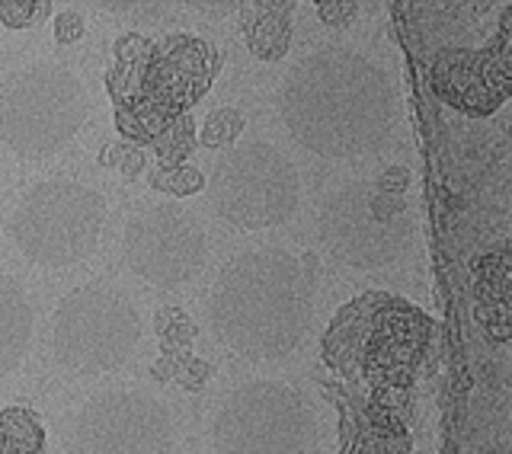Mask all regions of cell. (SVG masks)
Listing matches in <instances>:
<instances>
[{
	"instance_id": "obj_8",
	"label": "cell",
	"mask_w": 512,
	"mask_h": 454,
	"mask_svg": "<svg viewBox=\"0 0 512 454\" xmlns=\"http://www.w3.org/2000/svg\"><path fill=\"white\" fill-rule=\"evenodd\" d=\"M205 186L215 215L240 231L279 227L298 212L301 202L295 164L269 141L231 144L218 157Z\"/></svg>"
},
{
	"instance_id": "obj_16",
	"label": "cell",
	"mask_w": 512,
	"mask_h": 454,
	"mask_svg": "<svg viewBox=\"0 0 512 454\" xmlns=\"http://www.w3.org/2000/svg\"><path fill=\"white\" fill-rule=\"evenodd\" d=\"M292 0H263L244 7V39L256 61L279 64L292 48Z\"/></svg>"
},
{
	"instance_id": "obj_28",
	"label": "cell",
	"mask_w": 512,
	"mask_h": 454,
	"mask_svg": "<svg viewBox=\"0 0 512 454\" xmlns=\"http://www.w3.org/2000/svg\"><path fill=\"white\" fill-rule=\"evenodd\" d=\"M317 7V16L324 20L327 26L340 29V26H349L352 20L359 16V4H343V0H320Z\"/></svg>"
},
{
	"instance_id": "obj_29",
	"label": "cell",
	"mask_w": 512,
	"mask_h": 454,
	"mask_svg": "<svg viewBox=\"0 0 512 454\" xmlns=\"http://www.w3.org/2000/svg\"><path fill=\"white\" fill-rule=\"evenodd\" d=\"M375 186H378L381 192H391V196H404V192L410 189V170H407V167H400V164H394V167H388V170H384V173L378 176Z\"/></svg>"
},
{
	"instance_id": "obj_9",
	"label": "cell",
	"mask_w": 512,
	"mask_h": 454,
	"mask_svg": "<svg viewBox=\"0 0 512 454\" xmlns=\"http://www.w3.org/2000/svg\"><path fill=\"white\" fill-rule=\"evenodd\" d=\"M314 407L282 381H247L224 397L212 423L215 454H314Z\"/></svg>"
},
{
	"instance_id": "obj_10",
	"label": "cell",
	"mask_w": 512,
	"mask_h": 454,
	"mask_svg": "<svg viewBox=\"0 0 512 454\" xmlns=\"http://www.w3.org/2000/svg\"><path fill=\"white\" fill-rule=\"evenodd\" d=\"M64 454H176L170 410L141 391L90 397L71 416Z\"/></svg>"
},
{
	"instance_id": "obj_6",
	"label": "cell",
	"mask_w": 512,
	"mask_h": 454,
	"mask_svg": "<svg viewBox=\"0 0 512 454\" xmlns=\"http://www.w3.org/2000/svg\"><path fill=\"white\" fill-rule=\"evenodd\" d=\"M141 343V314L119 288L90 282L64 295L52 317V355L71 378L122 368Z\"/></svg>"
},
{
	"instance_id": "obj_20",
	"label": "cell",
	"mask_w": 512,
	"mask_h": 454,
	"mask_svg": "<svg viewBox=\"0 0 512 454\" xmlns=\"http://www.w3.org/2000/svg\"><path fill=\"white\" fill-rule=\"evenodd\" d=\"M148 183L154 192H164V196L189 199V196H196V192H205V173L189 164H176V167L157 164L148 173Z\"/></svg>"
},
{
	"instance_id": "obj_18",
	"label": "cell",
	"mask_w": 512,
	"mask_h": 454,
	"mask_svg": "<svg viewBox=\"0 0 512 454\" xmlns=\"http://www.w3.org/2000/svg\"><path fill=\"white\" fill-rule=\"evenodd\" d=\"M45 426L29 407L0 410V454H42Z\"/></svg>"
},
{
	"instance_id": "obj_4",
	"label": "cell",
	"mask_w": 512,
	"mask_h": 454,
	"mask_svg": "<svg viewBox=\"0 0 512 454\" xmlns=\"http://www.w3.org/2000/svg\"><path fill=\"white\" fill-rule=\"evenodd\" d=\"M90 116L84 80L55 61L29 64L0 84V141L23 160H48Z\"/></svg>"
},
{
	"instance_id": "obj_13",
	"label": "cell",
	"mask_w": 512,
	"mask_h": 454,
	"mask_svg": "<svg viewBox=\"0 0 512 454\" xmlns=\"http://www.w3.org/2000/svg\"><path fill=\"white\" fill-rule=\"evenodd\" d=\"M218 52L212 42L186 32H170L151 45L144 61L141 96L167 119H180L196 106L218 74Z\"/></svg>"
},
{
	"instance_id": "obj_31",
	"label": "cell",
	"mask_w": 512,
	"mask_h": 454,
	"mask_svg": "<svg viewBox=\"0 0 512 454\" xmlns=\"http://www.w3.org/2000/svg\"><path fill=\"white\" fill-rule=\"evenodd\" d=\"M199 10L208 13V16H224V13L237 10V4H199Z\"/></svg>"
},
{
	"instance_id": "obj_12",
	"label": "cell",
	"mask_w": 512,
	"mask_h": 454,
	"mask_svg": "<svg viewBox=\"0 0 512 454\" xmlns=\"http://www.w3.org/2000/svg\"><path fill=\"white\" fill-rule=\"evenodd\" d=\"M429 87L445 106L461 116L490 119L512 96V64H509V10L496 45L490 48H439L429 68Z\"/></svg>"
},
{
	"instance_id": "obj_14",
	"label": "cell",
	"mask_w": 512,
	"mask_h": 454,
	"mask_svg": "<svg viewBox=\"0 0 512 454\" xmlns=\"http://www.w3.org/2000/svg\"><path fill=\"white\" fill-rule=\"evenodd\" d=\"M330 400L340 410V454H410V423L384 410L372 397H359L349 387L333 384Z\"/></svg>"
},
{
	"instance_id": "obj_19",
	"label": "cell",
	"mask_w": 512,
	"mask_h": 454,
	"mask_svg": "<svg viewBox=\"0 0 512 454\" xmlns=\"http://www.w3.org/2000/svg\"><path fill=\"white\" fill-rule=\"evenodd\" d=\"M154 333L160 339V355L189 352V343L199 336V327L189 320L183 307H160L154 314Z\"/></svg>"
},
{
	"instance_id": "obj_7",
	"label": "cell",
	"mask_w": 512,
	"mask_h": 454,
	"mask_svg": "<svg viewBox=\"0 0 512 454\" xmlns=\"http://www.w3.org/2000/svg\"><path fill=\"white\" fill-rule=\"evenodd\" d=\"M317 237L340 266L375 272L410 253L413 218L404 196L381 192L375 183H349L320 205Z\"/></svg>"
},
{
	"instance_id": "obj_30",
	"label": "cell",
	"mask_w": 512,
	"mask_h": 454,
	"mask_svg": "<svg viewBox=\"0 0 512 454\" xmlns=\"http://www.w3.org/2000/svg\"><path fill=\"white\" fill-rule=\"evenodd\" d=\"M189 352H167V355H160V359L151 365V375L157 381H173L176 378V371H180V362L186 359Z\"/></svg>"
},
{
	"instance_id": "obj_17",
	"label": "cell",
	"mask_w": 512,
	"mask_h": 454,
	"mask_svg": "<svg viewBox=\"0 0 512 454\" xmlns=\"http://www.w3.org/2000/svg\"><path fill=\"white\" fill-rule=\"evenodd\" d=\"M173 119L154 109L144 96H128V100H116V128L128 144H154L167 132Z\"/></svg>"
},
{
	"instance_id": "obj_15",
	"label": "cell",
	"mask_w": 512,
	"mask_h": 454,
	"mask_svg": "<svg viewBox=\"0 0 512 454\" xmlns=\"http://www.w3.org/2000/svg\"><path fill=\"white\" fill-rule=\"evenodd\" d=\"M36 333V307L29 301V291L0 272V381L13 375L23 365Z\"/></svg>"
},
{
	"instance_id": "obj_23",
	"label": "cell",
	"mask_w": 512,
	"mask_h": 454,
	"mask_svg": "<svg viewBox=\"0 0 512 454\" xmlns=\"http://www.w3.org/2000/svg\"><path fill=\"white\" fill-rule=\"evenodd\" d=\"M477 279H480V295L487 298V304L506 301V295H509V269H506L503 256H484V259H480Z\"/></svg>"
},
{
	"instance_id": "obj_22",
	"label": "cell",
	"mask_w": 512,
	"mask_h": 454,
	"mask_svg": "<svg viewBox=\"0 0 512 454\" xmlns=\"http://www.w3.org/2000/svg\"><path fill=\"white\" fill-rule=\"evenodd\" d=\"M244 125H247L244 112L234 106H221L205 119L196 141L205 144V148H231V144L240 138V132H244Z\"/></svg>"
},
{
	"instance_id": "obj_5",
	"label": "cell",
	"mask_w": 512,
	"mask_h": 454,
	"mask_svg": "<svg viewBox=\"0 0 512 454\" xmlns=\"http://www.w3.org/2000/svg\"><path fill=\"white\" fill-rule=\"evenodd\" d=\"M106 227L100 192L77 180H42L13 205L7 234L13 247L39 269H71L96 250Z\"/></svg>"
},
{
	"instance_id": "obj_26",
	"label": "cell",
	"mask_w": 512,
	"mask_h": 454,
	"mask_svg": "<svg viewBox=\"0 0 512 454\" xmlns=\"http://www.w3.org/2000/svg\"><path fill=\"white\" fill-rule=\"evenodd\" d=\"M215 375V365L212 362H205V359H196V355H186V359L180 362V371H176V384L183 387V391L189 394H199L205 381Z\"/></svg>"
},
{
	"instance_id": "obj_21",
	"label": "cell",
	"mask_w": 512,
	"mask_h": 454,
	"mask_svg": "<svg viewBox=\"0 0 512 454\" xmlns=\"http://www.w3.org/2000/svg\"><path fill=\"white\" fill-rule=\"evenodd\" d=\"M196 119L192 116H180L173 119L170 128L164 135L154 141V151H157V160L167 167H176V164H186V157L196 148Z\"/></svg>"
},
{
	"instance_id": "obj_27",
	"label": "cell",
	"mask_w": 512,
	"mask_h": 454,
	"mask_svg": "<svg viewBox=\"0 0 512 454\" xmlns=\"http://www.w3.org/2000/svg\"><path fill=\"white\" fill-rule=\"evenodd\" d=\"M52 29H55V42L58 45H74V42L84 39V13L74 10V7L61 10V13H55Z\"/></svg>"
},
{
	"instance_id": "obj_11",
	"label": "cell",
	"mask_w": 512,
	"mask_h": 454,
	"mask_svg": "<svg viewBox=\"0 0 512 454\" xmlns=\"http://www.w3.org/2000/svg\"><path fill=\"white\" fill-rule=\"evenodd\" d=\"M125 263L154 288H180L202 272L208 234L202 221L176 202L148 205L125 224Z\"/></svg>"
},
{
	"instance_id": "obj_1",
	"label": "cell",
	"mask_w": 512,
	"mask_h": 454,
	"mask_svg": "<svg viewBox=\"0 0 512 454\" xmlns=\"http://www.w3.org/2000/svg\"><path fill=\"white\" fill-rule=\"evenodd\" d=\"M279 116L298 148L320 160H365L391 144L397 90L381 64L356 48L327 45L285 74Z\"/></svg>"
},
{
	"instance_id": "obj_25",
	"label": "cell",
	"mask_w": 512,
	"mask_h": 454,
	"mask_svg": "<svg viewBox=\"0 0 512 454\" xmlns=\"http://www.w3.org/2000/svg\"><path fill=\"white\" fill-rule=\"evenodd\" d=\"M48 10L52 7L42 0H0V23L7 29H29L42 16H48Z\"/></svg>"
},
{
	"instance_id": "obj_3",
	"label": "cell",
	"mask_w": 512,
	"mask_h": 454,
	"mask_svg": "<svg viewBox=\"0 0 512 454\" xmlns=\"http://www.w3.org/2000/svg\"><path fill=\"white\" fill-rule=\"evenodd\" d=\"M432 339V317L391 291L346 301L320 339L324 365L372 391H407Z\"/></svg>"
},
{
	"instance_id": "obj_2",
	"label": "cell",
	"mask_w": 512,
	"mask_h": 454,
	"mask_svg": "<svg viewBox=\"0 0 512 454\" xmlns=\"http://www.w3.org/2000/svg\"><path fill=\"white\" fill-rule=\"evenodd\" d=\"M311 259L288 250H250L218 272L208 320L221 346L240 359L279 362L292 355L314 317Z\"/></svg>"
},
{
	"instance_id": "obj_24",
	"label": "cell",
	"mask_w": 512,
	"mask_h": 454,
	"mask_svg": "<svg viewBox=\"0 0 512 454\" xmlns=\"http://www.w3.org/2000/svg\"><path fill=\"white\" fill-rule=\"evenodd\" d=\"M100 164L116 167L125 180H138L141 170H144V154H141V148H135V144L116 141V144H109V148L100 151Z\"/></svg>"
}]
</instances>
